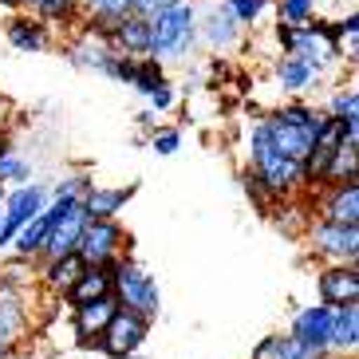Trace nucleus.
Here are the masks:
<instances>
[{"mask_svg": "<svg viewBox=\"0 0 359 359\" xmlns=\"http://www.w3.org/2000/svg\"><path fill=\"white\" fill-rule=\"evenodd\" d=\"M166 4H174V0H135V12L138 16H150V12L166 8Z\"/></svg>", "mask_w": 359, "mask_h": 359, "instance_id": "obj_32", "label": "nucleus"}, {"mask_svg": "<svg viewBox=\"0 0 359 359\" xmlns=\"http://www.w3.org/2000/svg\"><path fill=\"white\" fill-rule=\"evenodd\" d=\"M87 269V261L79 253H64V257H48V285L67 292L75 285V276Z\"/></svg>", "mask_w": 359, "mask_h": 359, "instance_id": "obj_23", "label": "nucleus"}, {"mask_svg": "<svg viewBox=\"0 0 359 359\" xmlns=\"http://www.w3.org/2000/svg\"><path fill=\"white\" fill-rule=\"evenodd\" d=\"M4 36L16 52H48L52 48V28L40 16H12L4 24Z\"/></svg>", "mask_w": 359, "mask_h": 359, "instance_id": "obj_11", "label": "nucleus"}, {"mask_svg": "<svg viewBox=\"0 0 359 359\" xmlns=\"http://www.w3.org/2000/svg\"><path fill=\"white\" fill-rule=\"evenodd\" d=\"M327 115L339 118L348 130H359V91L355 87H339L332 103H327Z\"/></svg>", "mask_w": 359, "mask_h": 359, "instance_id": "obj_25", "label": "nucleus"}, {"mask_svg": "<svg viewBox=\"0 0 359 359\" xmlns=\"http://www.w3.org/2000/svg\"><path fill=\"white\" fill-rule=\"evenodd\" d=\"M312 249L336 264H351L359 253V229L355 225H339V222H320L312 229Z\"/></svg>", "mask_w": 359, "mask_h": 359, "instance_id": "obj_9", "label": "nucleus"}, {"mask_svg": "<svg viewBox=\"0 0 359 359\" xmlns=\"http://www.w3.org/2000/svg\"><path fill=\"white\" fill-rule=\"evenodd\" d=\"M174 99H178V91H174V83H162V87H154V91H150L147 95V103H150V111H154V115H162V111H170V107H174Z\"/></svg>", "mask_w": 359, "mask_h": 359, "instance_id": "obj_30", "label": "nucleus"}, {"mask_svg": "<svg viewBox=\"0 0 359 359\" xmlns=\"http://www.w3.org/2000/svg\"><path fill=\"white\" fill-rule=\"evenodd\" d=\"M48 229H52V210L43 205V210L36 213L32 222H24L20 229L12 233V245H16V253H20V257L43 253V241H48Z\"/></svg>", "mask_w": 359, "mask_h": 359, "instance_id": "obj_20", "label": "nucleus"}, {"mask_svg": "<svg viewBox=\"0 0 359 359\" xmlns=\"http://www.w3.org/2000/svg\"><path fill=\"white\" fill-rule=\"evenodd\" d=\"M150 55L162 64H182L198 48V0H174L147 16Z\"/></svg>", "mask_w": 359, "mask_h": 359, "instance_id": "obj_1", "label": "nucleus"}, {"mask_svg": "<svg viewBox=\"0 0 359 359\" xmlns=\"http://www.w3.org/2000/svg\"><path fill=\"white\" fill-rule=\"evenodd\" d=\"M249 170H253V174L276 194V198H285L288 190H296V186H308V182H304V166L292 162V158H285V154L269 142V135L261 130V123L249 130Z\"/></svg>", "mask_w": 359, "mask_h": 359, "instance_id": "obj_3", "label": "nucleus"}, {"mask_svg": "<svg viewBox=\"0 0 359 359\" xmlns=\"http://www.w3.org/2000/svg\"><path fill=\"white\" fill-rule=\"evenodd\" d=\"M324 118H327V111H320V107L288 103V107L269 111V115L261 118V130L269 135V142H273L285 158H292V162H300V166H304L308 150H312L320 127H324Z\"/></svg>", "mask_w": 359, "mask_h": 359, "instance_id": "obj_2", "label": "nucleus"}, {"mask_svg": "<svg viewBox=\"0 0 359 359\" xmlns=\"http://www.w3.org/2000/svg\"><path fill=\"white\" fill-rule=\"evenodd\" d=\"M320 296H324V304H351V300L359 296L355 261L351 264H332L327 273H320Z\"/></svg>", "mask_w": 359, "mask_h": 359, "instance_id": "obj_14", "label": "nucleus"}, {"mask_svg": "<svg viewBox=\"0 0 359 359\" xmlns=\"http://www.w3.org/2000/svg\"><path fill=\"white\" fill-rule=\"evenodd\" d=\"M32 178V166L24 158H16V154H0V182H12V186H20V182Z\"/></svg>", "mask_w": 359, "mask_h": 359, "instance_id": "obj_28", "label": "nucleus"}, {"mask_svg": "<svg viewBox=\"0 0 359 359\" xmlns=\"http://www.w3.org/2000/svg\"><path fill=\"white\" fill-rule=\"evenodd\" d=\"M166 83V67H162V60H154V55H138L135 67H130V87H135L138 95H150L154 87Z\"/></svg>", "mask_w": 359, "mask_h": 359, "instance_id": "obj_24", "label": "nucleus"}, {"mask_svg": "<svg viewBox=\"0 0 359 359\" xmlns=\"http://www.w3.org/2000/svg\"><path fill=\"white\" fill-rule=\"evenodd\" d=\"M332 190L324 198V222H339V225H355L359 222V182H327Z\"/></svg>", "mask_w": 359, "mask_h": 359, "instance_id": "obj_13", "label": "nucleus"}, {"mask_svg": "<svg viewBox=\"0 0 359 359\" xmlns=\"http://www.w3.org/2000/svg\"><path fill=\"white\" fill-rule=\"evenodd\" d=\"M4 210H0V245L12 241V233L20 229L24 222H32L36 213L48 205V190H43L40 182H20L16 190L8 194V201H0Z\"/></svg>", "mask_w": 359, "mask_h": 359, "instance_id": "obj_6", "label": "nucleus"}, {"mask_svg": "<svg viewBox=\"0 0 359 359\" xmlns=\"http://www.w3.org/2000/svg\"><path fill=\"white\" fill-rule=\"evenodd\" d=\"M8 150H12V142H8V135L0 130V154H8Z\"/></svg>", "mask_w": 359, "mask_h": 359, "instance_id": "obj_33", "label": "nucleus"}, {"mask_svg": "<svg viewBox=\"0 0 359 359\" xmlns=\"http://www.w3.org/2000/svg\"><path fill=\"white\" fill-rule=\"evenodd\" d=\"M115 52L123 55H150V28H147V16H138V12H130V16H123V20L111 28V32L103 36Z\"/></svg>", "mask_w": 359, "mask_h": 359, "instance_id": "obj_10", "label": "nucleus"}, {"mask_svg": "<svg viewBox=\"0 0 359 359\" xmlns=\"http://www.w3.org/2000/svg\"><path fill=\"white\" fill-rule=\"evenodd\" d=\"M127 359H130V355H127Z\"/></svg>", "mask_w": 359, "mask_h": 359, "instance_id": "obj_35", "label": "nucleus"}, {"mask_svg": "<svg viewBox=\"0 0 359 359\" xmlns=\"http://www.w3.org/2000/svg\"><path fill=\"white\" fill-rule=\"evenodd\" d=\"M130 194H135V186H127V190H91L79 198V205H83V213L87 217H115L123 205L130 201Z\"/></svg>", "mask_w": 359, "mask_h": 359, "instance_id": "obj_21", "label": "nucleus"}, {"mask_svg": "<svg viewBox=\"0 0 359 359\" xmlns=\"http://www.w3.org/2000/svg\"><path fill=\"white\" fill-rule=\"evenodd\" d=\"M111 292H118V300L138 312V316H154L158 312V285L154 276L142 273L138 264L127 261H111Z\"/></svg>", "mask_w": 359, "mask_h": 359, "instance_id": "obj_4", "label": "nucleus"}, {"mask_svg": "<svg viewBox=\"0 0 359 359\" xmlns=\"http://www.w3.org/2000/svg\"><path fill=\"white\" fill-rule=\"evenodd\" d=\"M0 201H4V182H0Z\"/></svg>", "mask_w": 359, "mask_h": 359, "instance_id": "obj_34", "label": "nucleus"}, {"mask_svg": "<svg viewBox=\"0 0 359 359\" xmlns=\"http://www.w3.org/2000/svg\"><path fill=\"white\" fill-rule=\"evenodd\" d=\"M107 292H111V261L87 264L83 273L75 276V285L67 288V304H87V300H99Z\"/></svg>", "mask_w": 359, "mask_h": 359, "instance_id": "obj_16", "label": "nucleus"}, {"mask_svg": "<svg viewBox=\"0 0 359 359\" xmlns=\"http://www.w3.org/2000/svg\"><path fill=\"white\" fill-rule=\"evenodd\" d=\"M115 312H118L115 292L99 296V300H87V304H75V327H79V336H99Z\"/></svg>", "mask_w": 359, "mask_h": 359, "instance_id": "obj_17", "label": "nucleus"}, {"mask_svg": "<svg viewBox=\"0 0 359 359\" xmlns=\"http://www.w3.org/2000/svg\"><path fill=\"white\" fill-rule=\"evenodd\" d=\"M99 336H103L107 355L127 359V355H135V348L147 339V316H138V312L123 308V312H115V316L107 320V327L99 332Z\"/></svg>", "mask_w": 359, "mask_h": 359, "instance_id": "obj_8", "label": "nucleus"}, {"mask_svg": "<svg viewBox=\"0 0 359 359\" xmlns=\"http://www.w3.org/2000/svg\"><path fill=\"white\" fill-rule=\"evenodd\" d=\"M359 339V308L351 304H332V327H327V344L339 351H351Z\"/></svg>", "mask_w": 359, "mask_h": 359, "instance_id": "obj_18", "label": "nucleus"}, {"mask_svg": "<svg viewBox=\"0 0 359 359\" xmlns=\"http://www.w3.org/2000/svg\"><path fill=\"white\" fill-rule=\"evenodd\" d=\"M257 359H320V351L308 348V344H300L296 336H273V339L261 344Z\"/></svg>", "mask_w": 359, "mask_h": 359, "instance_id": "obj_22", "label": "nucleus"}, {"mask_svg": "<svg viewBox=\"0 0 359 359\" xmlns=\"http://www.w3.org/2000/svg\"><path fill=\"white\" fill-rule=\"evenodd\" d=\"M20 327H24V304H20V296H12L8 285H0V355L16 344Z\"/></svg>", "mask_w": 359, "mask_h": 359, "instance_id": "obj_19", "label": "nucleus"}, {"mask_svg": "<svg viewBox=\"0 0 359 359\" xmlns=\"http://www.w3.org/2000/svg\"><path fill=\"white\" fill-rule=\"evenodd\" d=\"M327 327H332V304H312L292 320V336L308 348H327Z\"/></svg>", "mask_w": 359, "mask_h": 359, "instance_id": "obj_15", "label": "nucleus"}, {"mask_svg": "<svg viewBox=\"0 0 359 359\" xmlns=\"http://www.w3.org/2000/svg\"><path fill=\"white\" fill-rule=\"evenodd\" d=\"M276 8V24H308L316 16V0H273Z\"/></svg>", "mask_w": 359, "mask_h": 359, "instance_id": "obj_26", "label": "nucleus"}, {"mask_svg": "<svg viewBox=\"0 0 359 359\" xmlns=\"http://www.w3.org/2000/svg\"><path fill=\"white\" fill-rule=\"evenodd\" d=\"M118 245H123V229L115 225V217H87L75 241V253L87 264H107L118 257Z\"/></svg>", "mask_w": 359, "mask_h": 359, "instance_id": "obj_7", "label": "nucleus"}, {"mask_svg": "<svg viewBox=\"0 0 359 359\" xmlns=\"http://www.w3.org/2000/svg\"><path fill=\"white\" fill-rule=\"evenodd\" d=\"M87 190H91V178H83V174H72V178H64L60 186H55V198H83Z\"/></svg>", "mask_w": 359, "mask_h": 359, "instance_id": "obj_31", "label": "nucleus"}, {"mask_svg": "<svg viewBox=\"0 0 359 359\" xmlns=\"http://www.w3.org/2000/svg\"><path fill=\"white\" fill-rule=\"evenodd\" d=\"M241 24L225 8V0H201L198 4V43H205L210 52H229L241 43Z\"/></svg>", "mask_w": 359, "mask_h": 359, "instance_id": "obj_5", "label": "nucleus"}, {"mask_svg": "<svg viewBox=\"0 0 359 359\" xmlns=\"http://www.w3.org/2000/svg\"><path fill=\"white\" fill-rule=\"evenodd\" d=\"M225 8L237 16V24H241V28H253L264 12L273 8V0H225Z\"/></svg>", "mask_w": 359, "mask_h": 359, "instance_id": "obj_27", "label": "nucleus"}, {"mask_svg": "<svg viewBox=\"0 0 359 359\" xmlns=\"http://www.w3.org/2000/svg\"><path fill=\"white\" fill-rule=\"evenodd\" d=\"M320 75H324V67H316L304 55H280L276 60V83L292 95H304V91L320 87Z\"/></svg>", "mask_w": 359, "mask_h": 359, "instance_id": "obj_12", "label": "nucleus"}, {"mask_svg": "<svg viewBox=\"0 0 359 359\" xmlns=\"http://www.w3.org/2000/svg\"><path fill=\"white\" fill-rule=\"evenodd\" d=\"M150 147H154V154H166V158H170V154H178V147H182V135H178L174 127H170V130L154 127V130H150Z\"/></svg>", "mask_w": 359, "mask_h": 359, "instance_id": "obj_29", "label": "nucleus"}]
</instances>
